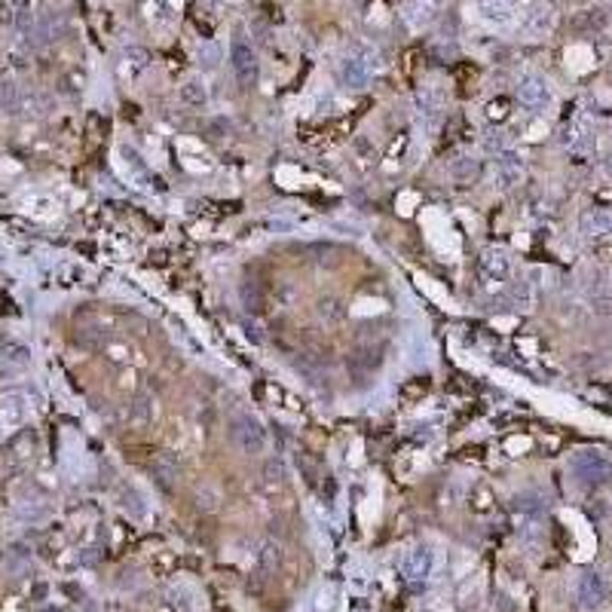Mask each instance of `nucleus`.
Masks as SVG:
<instances>
[{
  "label": "nucleus",
  "mask_w": 612,
  "mask_h": 612,
  "mask_svg": "<svg viewBox=\"0 0 612 612\" xmlns=\"http://www.w3.org/2000/svg\"><path fill=\"white\" fill-rule=\"evenodd\" d=\"M517 95H521V104L530 107V111H548L555 104V89L551 83L542 77V74H524L521 86H517Z\"/></svg>",
  "instance_id": "f257e3e1"
},
{
  "label": "nucleus",
  "mask_w": 612,
  "mask_h": 612,
  "mask_svg": "<svg viewBox=\"0 0 612 612\" xmlns=\"http://www.w3.org/2000/svg\"><path fill=\"white\" fill-rule=\"evenodd\" d=\"M423 227L429 230V239H432L441 251H450V254H456L459 239H456V233L450 230L447 215H444L441 208H426V212H423Z\"/></svg>",
  "instance_id": "f03ea898"
},
{
  "label": "nucleus",
  "mask_w": 612,
  "mask_h": 612,
  "mask_svg": "<svg viewBox=\"0 0 612 612\" xmlns=\"http://www.w3.org/2000/svg\"><path fill=\"white\" fill-rule=\"evenodd\" d=\"M230 68L242 86H248V83L254 80L257 55H254V49H251V43H245L242 37H233V43H230Z\"/></svg>",
  "instance_id": "7ed1b4c3"
},
{
  "label": "nucleus",
  "mask_w": 612,
  "mask_h": 612,
  "mask_svg": "<svg viewBox=\"0 0 612 612\" xmlns=\"http://www.w3.org/2000/svg\"><path fill=\"white\" fill-rule=\"evenodd\" d=\"M481 276H484V282L487 285H505L508 282V276H511V261L505 257V251H496V248H490V251H484V257H481Z\"/></svg>",
  "instance_id": "20e7f679"
},
{
  "label": "nucleus",
  "mask_w": 612,
  "mask_h": 612,
  "mask_svg": "<svg viewBox=\"0 0 612 612\" xmlns=\"http://www.w3.org/2000/svg\"><path fill=\"white\" fill-rule=\"evenodd\" d=\"M438 10H441V0H407L404 4V19L410 28H429V25L438 19Z\"/></svg>",
  "instance_id": "39448f33"
},
{
  "label": "nucleus",
  "mask_w": 612,
  "mask_h": 612,
  "mask_svg": "<svg viewBox=\"0 0 612 612\" xmlns=\"http://www.w3.org/2000/svg\"><path fill=\"white\" fill-rule=\"evenodd\" d=\"M371 74H374V68L365 62V58H358V55H346L340 62V77H343V83L346 86H352V89H362L367 80H371Z\"/></svg>",
  "instance_id": "423d86ee"
},
{
  "label": "nucleus",
  "mask_w": 612,
  "mask_h": 612,
  "mask_svg": "<svg viewBox=\"0 0 612 612\" xmlns=\"http://www.w3.org/2000/svg\"><path fill=\"white\" fill-rule=\"evenodd\" d=\"M236 438H239L245 454H264L266 450V432L261 429V423H254V420H239Z\"/></svg>",
  "instance_id": "0eeeda50"
},
{
  "label": "nucleus",
  "mask_w": 612,
  "mask_h": 612,
  "mask_svg": "<svg viewBox=\"0 0 612 612\" xmlns=\"http://www.w3.org/2000/svg\"><path fill=\"white\" fill-rule=\"evenodd\" d=\"M551 25H555V13H551L548 6H533V10L524 15V31L530 37H545L551 31Z\"/></svg>",
  "instance_id": "6e6552de"
},
{
  "label": "nucleus",
  "mask_w": 612,
  "mask_h": 612,
  "mask_svg": "<svg viewBox=\"0 0 612 612\" xmlns=\"http://www.w3.org/2000/svg\"><path fill=\"white\" fill-rule=\"evenodd\" d=\"M22 420H25V401L19 395L0 398V426L4 429H15Z\"/></svg>",
  "instance_id": "1a4fd4ad"
},
{
  "label": "nucleus",
  "mask_w": 612,
  "mask_h": 612,
  "mask_svg": "<svg viewBox=\"0 0 612 612\" xmlns=\"http://www.w3.org/2000/svg\"><path fill=\"white\" fill-rule=\"evenodd\" d=\"M521 178H524V165L517 163L515 156H502L499 163H496V181H499L502 190H508V187H515V184H521Z\"/></svg>",
  "instance_id": "9d476101"
},
{
  "label": "nucleus",
  "mask_w": 612,
  "mask_h": 612,
  "mask_svg": "<svg viewBox=\"0 0 612 612\" xmlns=\"http://www.w3.org/2000/svg\"><path fill=\"white\" fill-rule=\"evenodd\" d=\"M178 98H181L184 107H190V111H199V107H205V102H208V92H205V86H203L199 80H190V83H184V86H181Z\"/></svg>",
  "instance_id": "9b49d317"
},
{
  "label": "nucleus",
  "mask_w": 612,
  "mask_h": 612,
  "mask_svg": "<svg viewBox=\"0 0 612 612\" xmlns=\"http://www.w3.org/2000/svg\"><path fill=\"white\" fill-rule=\"evenodd\" d=\"M582 227H585L588 236H609V233H612V215L603 212V208H597V212L585 215Z\"/></svg>",
  "instance_id": "f8f14e48"
},
{
  "label": "nucleus",
  "mask_w": 612,
  "mask_h": 612,
  "mask_svg": "<svg viewBox=\"0 0 612 612\" xmlns=\"http://www.w3.org/2000/svg\"><path fill=\"white\" fill-rule=\"evenodd\" d=\"M156 420V398L154 395H141L132 404V423L135 426H150Z\"/></svg>",
  "instance_id": "ddd939ff"
},
{
  "label": "nucleus",
  "mask_w": 612,
  "mask_h": 612,
  "mask_svg": "<svg viewBox=\"0 0 612 612\" xmlns=\"http://www.w3.org/2000/svg\"><path fill=\"white\" fill-rule=\"evenodd\" d=\"M416 282H420V288H423L429 297H435V300H438V304H444V306H450V297L444 294V288H438V285H435L429 276H416Z\"/></svg>",
  "instance_id": "4468645a"
},
{
  "label": "nucleus",
  "mask_w": 612,
  "mask_h": 612,
  "mask_svg": "<svg viewBox=\"0 0 612 612\" xmlns=\"http://www.w3.org/2000/svg\"><path fill=\"white\" fill-rule=\"evenodd\" d=\"M386 304L383 300H371V297H362L355 306H352V315H374V313H383Z\"/></svg>",
  "instance_id": "2eb2a0df"
},
{
  "label": "nucleus",
  "mask_w": 612,
  "mask_h": 612,
  "mask_svg": "<svg viewBox=\"0 0 612 612\" xmlns=\"http://www.w3.org/2000/svg\"><path fill=\"white\" fill-rule=\"evenodd\" d=\"M279 181H282V187H297V181H304V175H297L294 169H279Z\"/></svg>",
  "instance_id": "dca6fc26"
},
{
  "label": "nucleus",
  "mask_w": 612,
  "mask_h": 612,
  "mask_svg": "<svg viewBox=\"0 0 612 612\" xmlns=\"http://www.w3.org/2000/svg\"><path fill=\"white\" fill-rule=\"evenodd\" d=\"M416 203H420V199H416V193H401V199H398V212H401V215H410Z\"/></svg>",
  "instance_id": "f3484780"
},
{
  "label": "nucleus",
  "mask_w": 612,
  "mask_h": 612,
  "mask_svg": "<svg viewBox=\"0 0 612 612\" xmlns=\"http://www.w3.org/2000/svg\"><path fill=\"white\" fill-rule=\"evenodd\" d=\"M530 447V438H511V441H505V450L511 456H517V454H524V450Z\"/></svg>",
  "instance_id": "a211bd4d"
},
{
  "label": "nucleus",
  "mask_w": 612,
  "mask_h": 612,
  "mask_svg": "<svg viewBox=\"0 0 612 612\" xmlns=\"http://www.w3.org/2000/svg\"><path fill=\"white\" fill-rule=\"evenodd\" d=\"M505 114H508V111H505V102H493V104L487 107V116H490V120H502Z\"/></svg>",
  "instance_id": "6ab92c4d"
},
{
  "label": "nucleus",
  "mask_w": 612,
  "mask_h": 612,
  "mask_svg": "<svg viewBox=\"0 0 612 612\" xmlns=\"http://www.w3.org/2000/svg\"><path fill=\"white\" fill-rule=\"evenodd\" d=\"M600 165H603V172H606V175H609V178H612V154H609L606 159H603V163H600Z\"/></svg>",
  "instance_id": "aec40b11"
}]
</instances>
